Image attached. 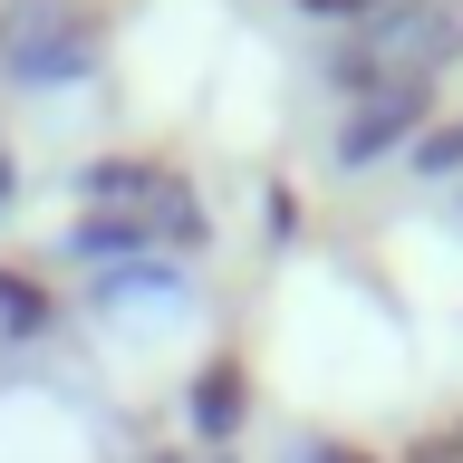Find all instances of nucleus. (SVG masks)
I'll return each instance as SVG.
<instances>
[{
    "label": "nucleus",
    "instance_id": "f257e3e1",
    "mask_svg": "<svg viewBox=\"0 0 463 463\" xmlns=\"http://www.w3.org/2000/svg\"><path fill=\"white\" fill-rule=\"evenodd\" d=\"M463 58V0H386L367 29H338L328 49V97L357 107L376 87H415V78H444Z\"/></svg>",
    "mask_w": 463,
    "mask_h": 463
},
{
    "label": "nucleus",
    "instance_id": "f03ea898",
    "mask_svg": "<svg viewBox=\"0 0 463 463\" xmlns=\"http://www.w3.org/2000/svg\"><path fill=\"white\" fill-rule=\"evenodd\" d=\"M107 39H116L107 0H10L0 10V78L29 87V97L87 87L107 68Z\"/></svg>",
    "mask_w": 463,
    "mask_h": 463
},
{
    "label": "nucleus",
    "instance_id": "7ed1b4c3",
    "mask_svg": "<svg viewBox=\"0 0 463 463\" xmlns=\"http://www.w3.org/2000/svg\"><path fill=\"white\" fill-rule=\"evenodd\" d=\"M78 213H136L165 260L213 251V213L184 184V165H165V155H97V165H78Z\"/></svg>",
    "mask_w": 463,
    "mask_h": 463
},
{
    "label": "nucleus",
    "instance_id": "20e7f679",
    "mask_svg": "<svg viewBox=\"0 0 463 463\" xmlns=\"http://www.w3.org/2000/svg\"><path fill=\"white\" fill-rule=\"evenodd\" d=\"M434 126V87H376L357 107H338V136H328V165L338 174H376L386 155H415V136Z\"/></svg>",
    "mask_w": 463,
    "mask_h": 463
},
{
    "label": "nucleus",
    "instance_id": "39448f33",
    "mask_svg": "<svg viewBox=\"0 0 463 463\" xmlns=\"http://www.w3.org/2000/svg\"><path fill=\"white\" fill-rule=\"evenodd\" d=\"M184 425H194L203 454H232V434L251 425V367L241 357H203L194 386H184Z\"/></svg>",
    "mask_w": 463,
    "mask_h": 463
},
{
    "label": "nucleus",
    "instance_id": "423d86ee",
    "mask_svg": "<svg viewBox=\"0 0 463 463\" xmlns=\"http://www.w3.org/2000/svg\"><path fill=\"white\" fill-rule=\"evenodd\" d=\"M58 251L78 260V270H126V260H145V251H155V232H145L136 213H68Z\"/></svg>",
    "mask_w": 463,
    "mask_h": 463
},
{
    "label": "nucleus",
    "instance_id": "0eeeda50",
    "mask_svg": "<svg viewBox=\"0 0 463 463\" xmlns=\"http://www.w3.org/2000/svg\"><path fill=\"white\" fill-rule=\"evenodd\" d=\"M184 289H194L184 260L145 251V260H126V270H97V309H126V299H184Z\"/></svg>",
    "mask_w": 463,
    "mask_h": 463
},
{
    "label": "nucleus",
    "instance_id": "6e6552de",
    "mask_svg": "<svg viewBox=\"0 0 463 463\" xmlns=\"http://www.w3.org/2000/svg\"><path fill=\"white\" fill-rule=\"evenodd\" d=\"M58 328V299L39 270H20V260H0V338H49Z\"/></svg>",
    "mask_w": 463,
    "mask_h": 463
},
{
    "label": "nucleus",
    "instance_id": "1a4fd4ad",
    "mask_svg": "<svg viewBox=\"0 0 463 463\" xmlns=\"http://www.w3.org/2000/svg\"><path fill=\"white\" fill-rule=\"evenodd\" d=\"M405 165L425 174V184H463V116H434L425 136H415V155Z\"/></svg>",
    "mask_w": 463,
    "mask_h": 463
},
{
    "label": "nucleus",
    "instance_id": "9d476101",
    "mask_svg": "<svg viewBox=\"0 0 463 463\" xmlns=\"http://www.w3.org/2000/svg\"><path fill=\"white\" fill-rule=\"evenodd\" d=\"M396 463H463V415H444V425H425L415 444H405Z\"/></svg>",
    "mask_w": 463,
    "mask_h": 463
},
{
    "label": "nucleus",
    "instance_id": "9b49d317",
    "mask_svg": "<svg viewBox=\"0 0 463 463\" xmlns=\"http://www.w3.org/2000/svg\"><path fill=\"white\" fill-rule=\"evenodd\" d=\"M289 463H376V454H367V444H347V434H299Z\"/></svg>",
    "mask_w": 463,
    "mask_h": 463
},
{
    "label": "nucleus",
    "instance_id": "f8f14e48",
    "mask_svg": "<svg viewBox=\"0 0 463 463\" xmlns=\"http://www.w3.org/2000/svg\"><path fill=\"white\" fill-rule=\"evenodd\" d=\"M299 10H309V20H328V29H367L386 0H299Z\"/></svg>",
    "mask_w": 463,
    "mask_h": 463
},
{
    "label": "nucleus",
    "instance_id": "ddd939ff",
    "mask_svg": "<svg viewBox=\"0 0 463 463\" xmlns=\"http://www.w3.org/2000/svg\"><path fill=\"white\" fill-rule=\"evenodd\" d=\"M0 203H20V165L10 155H0Z\"/></svg>",
    "mask_w": 463,
    "mask_h": 463
},
{
    "label": "nucleus",
    "instance_id": "4468645a",
    "mask_svg": "<svg viewBox=\"0 0 463 463\" xmlns=\"http://www.w3.org/2000/svg\"><path fill=\"white\" fill-rule=\"evenodd\" d=\"M454 203H463V194H454Z\"/></svg>",
    "mask_w": 463,
    "mask_h": 463
}]
</instances>
